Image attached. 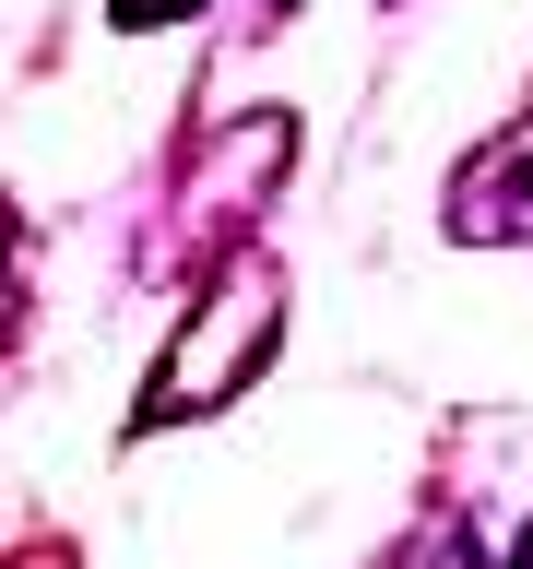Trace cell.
<instances>
[{"label":"cell","instance_id":"1","mask_svg":"<svg viewBox=\"0 0 533 569\" xmlns=\"http://www.w3.org/2000/svg\"><path fill=\"white\" fill-rule=\"evenodd\" d=\"M284 345V273L273 261H238V273L213 284L202 309H190V332L167 345V368H154V391H142L131 427H178V416H213L225 391L261 380V356Z\"/></svg>","mask_w":533,"mask_h":569},{"label":"cell","instance_id":"2","mask_svg":"<svg viewBox=\"0 0 533 569\" xmlns=\"http://www.w3.org/2000/svg\"><path fill=\"white\" fill-rule=\"evenodd\" d=\"M391 569H486V546H474V533L439 510V522H415V533H403V558H391Z\"/></svg>","mask_w":533,"mask_h":569},{"label":"cell","instance_id":"3","mask_svg":"<svg viewBox=\"0 0 533 569\" xmlns=\"http://www.w3.org/2000/svg\"><path fill=\"white\" fill-rule=\"evenodd\" d=\"M178 12H202V0H119V36H154V24H178Z\"/></svg>","mask_w":533,"mask_h":569},{"label":"cell","instance_id":"4","mask_svg":"<svg viewBox=\"0 0 533 569\" xmlns=\"http://www.w3.org/2000/svg\"><path fill=\"white\" fill-rule=\"evenodd\" d=\"M510 569H533V533H522V558H510Z\"/></svg>","mask_w":533,"mask_h":569},{"label":"cell","instance_id":"5","mask_svg":"<svg viewBox=\"0 0 533 569\" xmlns=\"http://www.w3.org/2000/svg\"><path fill=\"white\" fill-rule=\"evenodd\" d=\"M522 131H533V107H522Z\"/></svg>","mask_w":533,"mask_h":569}]
</instances>
